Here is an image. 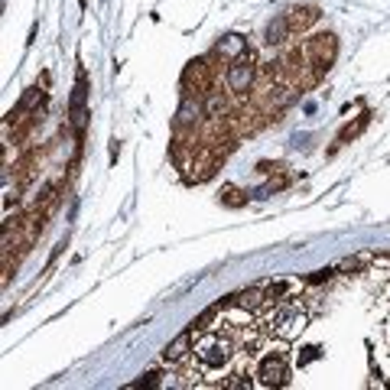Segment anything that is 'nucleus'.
Here are the masks:
<instances>
[{
    "label": "nucleus",
    "instance_id": "f257e3e1",
    "mask_svg": "<svg viewBox=\"0 0 390 390\" xmlns=\"http://www.w3.org/2000/svg\"><path fill=\"white\" fill-rule=\"evenodd\" d=\"M306 328V312L299 309V303H277L270 316V332L283 335V338H293Z\"/></svg>",
    "mask_w": 390,
    "mask_h": 390
},
{
    "label": "nucleus",
    "instance_id": "f03ea898",
    "mask_svg": "<svg viewBox=\"0 0 390 390\" xmlns=\"http://www.w3.org/2000/svg\"><path fill=\"white\" fill-rule=\"evenodd\" d=\"M257 377H260L263 387H287L289 384V361L283 351H270L263 355L260 365H257Z\"/></svg>",
    "mask_w": 390,
    "mask_h": 390
},
{
    "label": "nucleus",
    "instance_id": "7ed1b4c3",
    "mask_svg": "<svg viewBox=\"0 0 390 390\" xmlns=\"http://www.w3.org/2000/svg\"><path fill=\"white\" fill-rule=\"evenodd\" d=\"M195 355H199V365L208 367V371H215V367L228 365V358H231V348H228V342H224L222 335H205L199 342V348H195Z\"/></svg>",
    "mask_w": 390,
    "mask_h": 390
},
{
    "label": "nucleus",
    "instance_id": "20e7f679",
    "mask_svg": "<svg viewBox=\"0 0 390 390\" xmlns=\"http://www.w3.org/2000/svg\"><path fill=\"white\" fill-rule=\"evenodd\" d=\"M251 81H254V59H251V52H244V56L231 59L228 72H224V85L234 95H244L247 88H251Z\"/></svg>",
    "mask_w": 390,
    "mask_h": 390
},
{
    "label": "nucleus",
    "instance_id": "39448f33",
    "mask_svg": "<svg viewBox=\"0 0 390 390\" xmlns=\"http://www.w3.org/2000/svg\"><path fill=\"white\" fill-rule=\"evenodd\" d=\"M192 332H195V328L189 326L183 335H176L173 342L163 348V361H169V365H183V361L189 358V351H195L192 348Z\"/></svg>",
    "mask_w": 390,
    "mask_h": 390
},
{
    "label": "nucleus",
    "instance_id": "423d86ee",
    "mask_svg": "<svg viewBox=\"0 0 390 390\" xmlns=\"http://www.w3.org/2000/svg\"><path fill=\"white\" fill-rule=\"evenodd\" d=\"M85 95H88V79H85V69H79V85H75V95H72L75 127H85Z\"/></svg>",
    "mask_w": 390,
    "mask_h": 390
},
{
    "label": "nucleus",
    "instance_id": "0eeeda50",
    "mask_svg": "<svg viewBox=\"0 0 390 390\" xmlns=\"http://www.w3.org/2000/svg\"><path fill=\"white\" fill-rule=\"evenodd\" d=\"M244 52H247V42L241 40L238 33H231V36H224V40L215 42V56H222V59H238V56H244Z\"/></svg>",
    "mask_w": 390,
    "mask_h": 390
},
{
    "label": "nucleus",
    "instance_id": "6e6552de",
    "mask_svg": "<svg viewBox=\"0 0 390 390\" xmlns=\"http://www.w3.org/2000/svg\"><path fill=\"white\" fill-rule=\"evenodd\" d=\"M289 16H277V20H270L267 23V33H263V40H267V46H280V42H287L289 36Z\"/></svg>",
    "mask_w": 390,
    "mask_h": 390
},
{
    "label": "nucleus",
    "instance_id": "1a4fd4ad",
    "mask_svg": "<svg viewBox=\"0 0 390 390\" xmlns=\"http://www.w3.org/2000/svg\"><path fill=\"white\" fill-rule=\"evenodd\" d=\"M316 20H319V10L316 7H303V10L296 7L293 16H289V26H293V30H303L306 23H316Z\"/></svg>",
    "mask_w": 390,
    "mask_h": 390
},
{
    "label": "nucleus",
    "instance_id": "9d476101",
    "mask_svg": "<svg viewBox=\"0 0 390 390\" xmlns=\"http://www.w3.org/2000/svg\"><path fill=\"white\" fill-rule=\"evenodd\" d=\"M224 111H228V101H224V95H222V91H212V95H208V101H205V114L218 120Z\"/></svg>",
    "mask_w": 390,
    "mask_h": 390
},
{
    "label": "nucleus",
    "instance_id": "9b49d317",
    "mask_svg": "<svg viewBox=\"0 0 390 390\" xmlns=\"http://www.w3.org/2000/svg\"><path fill=\"white\" fill-rule=\"evenodd\" d=\"M222 309H224L222 303H218V306H212V309H205V312H202L199 319H192V328H195V332H205V328L212 326V319H215V316H218V312H222Z\"/></svg>",
    "mask_w": 390,
    "mask_h": 390
},
{
    "label": "nucleus",
    "instance_id": "f8f14e48",
    "mask_svg": "<svg viewBox=\"0 0 390 390\" xmlns=\"http://www.w3.org/2000/svg\"><path fill=\"white\" fill-rule=\"evenodd\" d=\"M287 283H273L270 289H263V306H277V303H283V299H280V296L287 293Z\"/></svg>",
    "mask_w": 390,
    "mask_h": 390
},
{
    "label": "nucleus",
    "instance_id": "ddd939ff",
    "mask_svg": "<svg viewBox=\"0 0 390 390\" xmlns=\"http://www.w3.org/2000/svg\"><path fill=\"white\" fill-rule=\"evenodd\" d=\"M222 202H224V205L238 208V205H244L247 199H241V189H234V185H224V189H222Z\"/></svg>",
    "mask_w": 390,
    "mask_h": 390
},
{
    "label": "nucleus",
    "instance_id": "4468645a",
    "mask_svg": "<svg viewBox=\"0 0 390 390\" xmlns=\"http://www.w3.org/2000/svg\"><path fill=\"white\" fill-rule=\"evenodd\" d=\"M222 387H251V377L244 374H231V377H224Z\"/></svg>",
    "mask_w": 390,
    "mask_h": 390
},
{
    "label": "nucleus",
    "instance_id": "2eb2a0df",
    "mask_svg": "<svg viewBox=\"0 0 390 390\" xmlns=\"http://www.w3.org/2000/svg\"><path fill=\"white\" fill-rule=\"evenodd\" d=\"M156 384H159V371H150V374H147V377H140V381H137V384H130V387H134V390H140V387H156Z\"/></svg>",
    "mask_w": 390,
    "mask_h": 390
},
{
    "label": "nucleus",
    "instance_id": "dca6fc26",
    "mask_svg": "<svg viewBox=\"0 0 390 390\" xmlns=\"http://www.w3.org/2000/svg\"><path fill=\"white\" fill-rule=\"evenodd\" d=\"M332 273H335V270H316V273L309 277V283H326V280L332 277Z\"/></svg>",
    "mask_w": 390,
    "mask_h": 390
},
{
    "label": "nucleus",
    "instance_id": "f3484780",
    "mask_svg": "<svg viewBox=\"0 0 390 390\" xmlns=\"http://www.w3.org/2000/svg\"><path fill=\"white\" fill-rule=\"evenodd\" d=\"M319 355H322L319 348H306V355L299 358V365H309V361H316V358H319Z\"/></svg>",
    "mask_w": 390,
    "mask_h": 390
}]
</instances>
